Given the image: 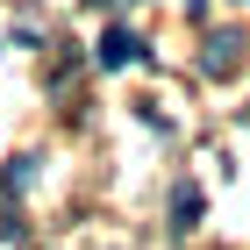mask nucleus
<instances>
[{
    "instance_id": "7ed1b4c3",
    "label": "nucleus",
    "mask_w": 250,
    "mask_h": 250,
    "mask_svg": "<svg viewBox=\"0 0 250 250\" xmlns=\"http://www.w3.org/2000/svg\"><path fill=\"white\" fill-rule=\"evenodd\" d=\"M200 222V186H172V236H186Z\"/></svg>"
},
{
    "instance_id": "f03ea898",
    "label": "nucleus",
    "mask_w": 250,
    "mask_h": 250,
    "mask_svg": "<svg viewBox=\"0 0 250 250\" xmlns=\"http://www.w3.org/2000/svg\"><path fill=\"white\" fill-rule=\"evenodd\" d=\"M136 58H143V36H136V29H107V36H100V50H93L100 72H129Z\"/></svg>"
},
{
    "instance_id": "f257e3e1",
    "label": "nucleus",
    "mask_w": 250,
    "mask_h": 250,
    "mask_svg": "<svg viewBox=\"0 0 250 250\" xmlns=\"http://www.w3.org/2000/svg\"><path fill=\"white\" fill-rule=\"evenodd\" d=\"M200 72L208 79H236L243 72V36H236V29H214L208 50H200Z\"/></svg>"
},
{
    "instance_id": "20e7f679",
    "label": "nucleus",
    "mask_w": 250,
    "mask_h": 250,
    "mask_svg": "<svg viewBox=\"0 0 250 250\" xmlns=\"http://www.w3.org/2000/svg\"><path fill=\"white\" fill-rule=\"evenodd\" d=\"M93 7H115V0H93Z\"/></svg>"
}]
</instances>
